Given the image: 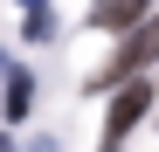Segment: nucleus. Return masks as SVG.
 <instances>
[{"label": "nucleus", "instance_id": "nucleus-1", "mask_svg": "<svg viewBox=\"0 0 159 152\" xmlns=\"http://www.w3.org/2000/svg\"><path fill=\"white\" fill-rule=\"evenodd\" d=\"M145 62H159V21H145V28H131V35H125V48L111 56V69H97V76H90V90L139 83V69H145Z\"/></svg>", "mask_w": 159, "mask_h": 152}, {"label": "nucleus", "instance_id": "nucleus-2", "mask_svg": "<svg viewBox=\"0 0 159 152\" xmlns=\"http://www.w3.org/2000/svg\"><path fill=\"white\" fill-rule=\"evenodd\" d=\"M145 111H152V90H145V83H125V90L111 97V118H104V132H111V145H118V138H125V132H131V124H139Z\"/></svg>", "mask_w": 159, "mask_h": 152}, {"label": "nucleus", "instance_id": "nucleus-3", "mask_svg": "<svg viewBox=\"0 0 159 152\" xmlns=\"http://www.w3.org/2000/svg\"><path fill=\"white\" fill-rule=\"evenodd\" d=\"M145 7H152V0H97V7H90V28L131 35V28H145Z\"/></svg>", "mask_w": 159, "mask_h": 152}, {"label": "nucleus", "instance_id": "nucleus-4", "mask_svg": "<svg viewBox=\"0 0 159 152\" xmlns=\"http://www.w3.org/2000/svg\"><path fill=\"white\" fill-rule=\"evenodd\" d=\"M7 118H28V104H35V83H28V69H7Z\"/></svg>", "mask_w": 159, "mask_h": 152}, {"label": "nucleus", "instance_id": "nucleus-5", "mask_svg": "<svg viewBox=\"0 0 159 152\" xmlns=\"http://www.w3.org/2000/svg\"><path fill=\"white\" fill-rule=\"evenodd\" d=\"M48 35H56V14L35 7V14H28V42H48Z\"/></svg>", "mask_w": 159, "mask_h": 152}, {"label": "nucleus", "instance_id": "nucleus-6", "mask_svg": "<svg viewBox=\"0 0 159 152\" xmlns=\"http://www.w3.org/2000/svg\"><path fill=\"white\" fill-rule=\"evenodd\" d=\"M0 152H14V138H0Z\"/></svg>", "mask_w": 159, "mask_h": 152}, {"label": "nucleus", "instance_id": "nucleus-7", "mask_svg": "<svg viewBox=\"0 0 159 152\" xmlns=\"http://www.w3.org/2000/svg\"><path fill=\"white\" fill-rule=\"evenodd\" d=\"M35 7H42V0H28V14H35Z\"/></svg>", "mask_w": 159, "mask_h": 152}, {"label": "nucleus", "instance_id": "nucleus-8", "mask_svg": "<svg viewBox=\"0 0 159 152\" xmlns=\"http://www.w3.org/2000/svg\"><path fill=\"white\" fill-rule=\"evenodd\" d=\"M111 152H118V145H111Z\"/></svg>", "mask_w": 159, "mask_h": 152}]
</instances>
